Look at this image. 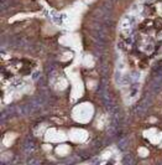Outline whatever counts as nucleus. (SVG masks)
I'll return each instance as SVG.
<instances>
[{"mask_svg":"<svg viewBox=\"0 0 162 165\" xmlns=\"http://www.w3.org/2000/svg\"><path fill=\"white\" fill-rule=\"evenodd\" d=\"M153 27H156V29H162V19H155Z\"/></svg>","mask_w":162,"mask_h":165,"instance_id":"1","label":"nucleus"}]
</instances>
